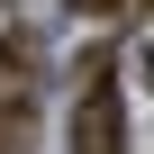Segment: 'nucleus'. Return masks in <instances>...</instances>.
<instances>
[{
    "mask_svg": "<svg viewBox=\"0 0 154 154\" xmlns=\"http://www.w3.org/2000/svg\"><path fill=\"white\" fill-rule=\"evenodd\" d=\"M36 136V36L9 27L0 36V154H27Z\"/></svg>",
    "mask_w": 154,
    "mask_h": 154,
    "instance_id": "f03ea898",
    "label": "nucleus"
},
{
    "mask_svg": "<svg viewBox=\"0 0 154 154\" xmlns=\"http://www.w3.org/2000/svg\"><path fill=\"white\" fill-rule=\"evenodd\" d=\"M72 9H82V18H118L127 0H72Z\"/></svg>",
    "mask_w": 154,
    "mask_h": 154,
    "instance_id": "7ed1b4c3",
    "label": "nucleus"
},
{
    "mask_svg": "<svg viewBox=\"0 0 154 154\" xmlns=\"http://www.w3.org/2000/svg\"><path fill=\"white\" fill-rule=\"evenodd\" d=\"M72 154H127V91L109 45L82 54V91H72Z\"/></svg>",
    "mask_w": 154,
    "mask_h": 154,
    "instance_id": "f257e3e1",
    "label": "nucleus"
},
{
    "mask_svg": "<svg viewBox=\"0 0 154 154\" xmlns=\"http://www.w3.org/2000/svg\"><path fill=\"white\" fill-rule=\"evenodd\" d=\"M145 72H154V36H145Z\"/></svg>",
    "mask_w": 154,
    "mask_h": 154,
    "instance_id": "20e7f679",
    "label": "nucleus"
}]
</instances>
